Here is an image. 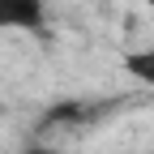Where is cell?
<instances>
[{
  "instance_id": "obj_1",
  "label": "cell",
  "mask_w": 154,
  "mask_h": 154,
  "mask_svg": "<svg viewBox=\"0 0 154 154\" xmlns=\"http://www.w3.org/2000/svg\"><path fill=\"white\" fill-rule=\"evenodd\" d=\"M47 26V0H0V30L34 34Z\"/></svg>"
},
{
  "instance_id": "obj_2",
  "label": "cell",
  "mask_w": 154,
  "mask_h": 154,
  "mask_svg": "<svg viewBox=\"0 0 154 154\" xmlns=\"http://www.w3.org/2000/svg\"><path fill=\"white\" fill-rule=\"evenodd\" d=\"M124 69L137 77V82H146L154 90V51H128L124 56Z\"/></svg>"
},
{
  "instance_id": "obj_3",
  "label": "cell",
  "mask_w": 154,
  "mask_h": 154,
  "mask_svg": "<svg viewBox=\"0 0 154 154\" xmlns=\"http://www.w3.org/2000/svg\"><path fill=\"white\" fill-rule=\"evenodd\" d=\"M22 154H56V150H51V146H38V141H26Z\"/></svg>"
}]
</instances>
